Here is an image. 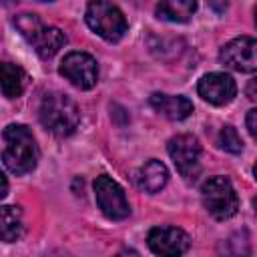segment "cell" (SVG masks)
Instances as JSON below:
<instances>
[{"instance_id":"1","label":"cell","mask_w":257,"mask_h":257,"mask_svg":"<svg viewBox=\"0 0 257 257\" xmlns=\"http://www.w3.org/2000/svg\"><path fill=\"white\" fill-rule=\"evenodd\" d=\"M4 149L2 163L14 175H26L34 171L38 163V145L34 135L24 124H10L2 133Z\"/></svg>"},{"instance_id":"2","label":"cell","mask_w":257,"mask_h":257,"mask_svg":"<svg viewBox=\"0 0 257 257\" xmlns=\"http://www.w3.org/2000/svg\"><path fill=\"white\" fill-rule=\"evenodd\" d=\"M40 124L54 137H68L80 122V110L72 98L62 92H50L42 98L38 108Z\"/></svg>"},{"instance_id":"3","label":"cell","mask_w":257,"mask_h":257,"mask_svg":"<svg viewBox=\"0 0 257 257\" xmlns=\"http://www.w3.org/2000/svg\"><path fill=\"white\" fill-rule=\"evenodd\" d=\"M16 28L20 30V34L34 46L36 54L44 60L52 58L66 42V36L62 30L54 28V26H46L36 14H18L14 18Z\"/></svg>"},{"instance_id":"4","label":"cell","mask_w":257,"mask_h":257,"mask_svg":"<svg viewBox=\"0 0 257 257\" xmlns=\"http://www.w3.org/2000/svg\"><path fill=\"white\" fill-rule=\"evenodd\" d=\"M84 18L90 30H94L106 42H118L128 28L124 14L108 0H90Z\"/></svg>"},{"instance_id":"5","label":"cell","mask_w":257,"mask_h":257,"mask_svg":"<svg viewBox=\"0 0 257 257\" xmlns=\"http://www.w3.org/2000/svg\"><path fill=\"white\" fill-rule=\"evenodd\" d=\"M201 199L207 213L217 221L231 219L239 209L237 193L227 177H211L201 187Z\"/></svg>"},{"instance_id":"6","label":"cell","mask_w":257,"mask_h":257,"mask_svg":"<svg viewBox=\"0 0 257 257\" xmlns=\"http://www.w3.org/2000/svg\"><path fill=\"white\" fill-rule=\"evenodd\" d=\"M94 197L98 203V209L102 211V215L110 221H122L128 217L131 207L126 201V195L122 191V187L112 181L106 175L96 177L94 181Z\"/></svg>"},{"instance_id":"7","label":"cell","mask_w":257,"mask_h":257,"mask_svg":"<svg viewBox=\"0 0 257 257\" xmlns=\"http://www.w3.org/2000/svg\"><path fill=\"white\" fill-rule=\"evenodd\" d=\"M169 157L173 159L177 171L187 179L193 181L201 171V145L193 135H177L167 145Z\"/></svg>"},{"instance_id":"8","label":"cell","mask_w":257,"mask_h":257,"mask_svg":"<svg viewBox=\"0 0 257 257\" xmlns=\"http://www.w3.org/2000/svg\"><path fill=\"white\" fill-rule=\"evenodd\" d=\"M58 72L76 88L80 90H88L96 84L98 80V66L96 60L86 54V52H68L62 62Z\"/></svg>"},{"instance_id":"9","label":"cell","mask_w":257,"mask_h":257,"mask_svg":"<svg viewBox=\"0 0 257 257\" xmlns=\"http://www.w3.org/2000/svg\"><path fill=\"white\" fill-rule=\"evenodd\" d=\"M221 62L237 72H257V38L239 36L227 42L219 54Z\"/></svg>"},{"instance_id":"10","label":"cell","mask_w":257,"mask_h":257,"mask_svg":"<svg viewBox=\"0 0 257 257\" xmlns=\"http://www.w3.org/2000/svg\"><path fill=\"white\" fill-rule=\"evenodd\" d=\"M147 243L153 253L165 255V257H177L183 255L189 249V235L179 227H155L149 231Z\"/></svg>"},{"instance_id":"11","label":"cell","mask_w":257,"mask_h":257,"mask_svg":"<svg viewBox=\"0 0 257 257\" xmlns=\"http://www.w3.org/2000/svg\"><path fill=\"white\" fill-rule=\"evenodd\" d=\"M197 90H199V96L205 102L215 104V106H223V104H229L235 98L237 84L225 72H209L199 80Z\"/></svg>"},{"instance_id":"12","label":"cell","mask_w":257,"mask_h":257,"mask_svg":"<svg viewBox=\"0 0 257 257\" xmlns=\"http://www.w3.org/2000/svg\"><path fill=\"white\" fill-rule=\"evenodd\" d=\"M151 106L161 112L163 116L171 118V120H183L193 112V102L187 96H175V94H163V92H155L149 98Z\"/></svg>"},{"instance_id":"13","label":"cell","mask_w":257,"mask_h":257,"mask_svg":"<svg viewBox=\"0 0 257 257\" xmlns=\"http://www.w3.org/2000/svg\"><path fill=\"white\" fill-rule=\"evenodd\" d=\"M167 181H169V171L157 159H151L149 163H145L137 173V185L145 193H159L167 185Z\"/></svg>"},{"instance_id":"14","label":"cell","mask_w":257,"mask_h":257,"mask_svg":"<svg viewBox=\"0 0 257 257\" xmlns=\"http://www.w3.org/2000/svg\"><path fill=\"white\" fill-rule=\"evenodd\" d=\"M197 12V0H161L157 16L167 22H187Z\"/></svg>"},{"instance_id":"15","label":"cell","mask_w":257,"mask_h":257,"mask_svg":"<svg viewBox=\"0 0 257 257\" xmlns=\"http://www.w3.org/2000/svg\"><path fill=\"white\" fill-rule=\"evenodd\" d=\"M22 235V213L18 207L4 205L0 211V237L6 243L16 241Z\"/></svg>"},{"instance_id":"16","label":"cell","mask_w":257,"mask_h":257,"mask_svg":"<svg viewBox=\"0 0 257 257\" xmlns=\"http://www.w3.org/2000/svg\"><path fill=\"white\" fill-rule=\"evenodd\" d=\"M26 84V74L20 66L12 62L2 64V92L6 98H18L24 90Z\"/></svg>"},{"instance_id":"17","label":"cell","mask_w":257,"mask_h":257,"mask_svg":"<svg viewBox=\"0 0 257 257\" xmlns=\"http://www.w3.org/2000/svg\"><path fill=\"white\" fill-rule=\"evenodd\" d=\"M219 145L221 149H225L227 153H241L243 151V141L239 137V133L233 128V126H223L221 133H219Z\"/></svg>"},{"instance_id":"18","label":"cell","mask_w":257,"mask_h":257,"mask_svg":"<svg viewBox=\"0 0 257 257\" xmlns=\"http://www.w3.org/2000/svg\"><path fill=\"white\" fill-rule=\"evenodd\" d=\"M247 128H249V135L257 141V108L249 110V114H247Z\"/></svg>"},{"instance_id":"19","label":"cell","mask_w":257,"mask_h":257,"mask_svg":"<svg viewBox=\"0 0 257 257\" xmlns=\"http://www.w3.org/2000/svg\"><path fill=\"white\" fill-rule=\"evenodd\" d=\"M207 2H209V6L215 12H225L227 10V4H229V0H207Z\"/></svg>"},{"instance_id":"20","label":"cell","mask_w":257,"mask_h":257,"mask_svg":"<svg viewBox=\"0 0 257 257\" xmlns=\"http://www.w3.org/2000/svg\"><path fill=\"white\" fill-rule=\"evenodd\" d=\"M245 92H247V96H249L251 100H257V76H255L253 80H249V84H247Z\"/></svg>"},{"instance_id":"21","label":"cell","mask_w":257,"mask_h":257,"mask_svg":"<svg viewBox=\"0 0 257 257\" xmlns=\"http://www.w3.org/2000/svg\"><path fill=\"white\" fill-rule=\"evenodd\" d=\"M6 191H8V181H6V177L2 175V191H0V197H6Z\"/></svg>"},{"instance_id":"22","label":"cell","mask_w":257,"mask_h":257,"mask_svg":"<svg viewBox=\"0 0 257 257\" xmlns=\"http://www.w3.org/2000/svg\"><path fill=\"white\" fill-rule=\"evenodd\" d=\"M12 2H18V0H4V6H10Z\"/></svg>"},{"instance_id":"23","label":"cell","mask_w":257,"mask_h":257,"mask_svg":"<svg viewBox=\"0 0 257 257\" xmlns=\"http://www.w3.org/2000/svg\"><path fill=\"white\" fill-rule=\"evenodd\" d=\"M253 173H255V179H257V165L253 167Z\"/></svg>"},{"instance_id":"24","label":"cell","mask_w":257,"mask_h":257,"mask_svg":"<svg viewBox=\"0 0 257 257\" xmlns=\"http://www.w3.org/2000/svg\"><path fill=\"white\" fill-rule=\"evenodd\" d=\"M255 26H257V8H255Z\"/></svg>"},{"instance_id":"25","label":"cell","mask_w":257,"mask_h":257,"mask_svg":"<svg viewBox=\"0 0 257 257\" xmlns=\"http://www.w3.org/2000/svg\"><path fill=\"white\" fill-rule=\"evenodd\" d=\"M42 2H50V0H42Z\"/></svg>"}]
</instances>
